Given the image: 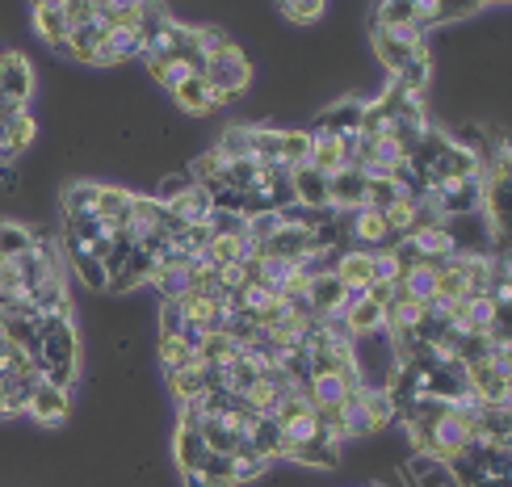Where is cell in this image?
Returning a JSON list of instances; mask_svg holds the SVG:
<instances>
[{"label": "cell", "mask_w": 512, "mask_h": 487, "mask_svg": "<svg viewBox=\"0 0 512 487\" xmlns=\"http://www.w3.org/2000/svg\"><path fill=\"white\" fill-rule=\"evenodd\" d=\"M206 84H210V93H215L223 105L227 101H236L240 93H248V84H252V63L244 59V51L240 47H231V51H223V55H215L206 63V76H202Z\"/></svg>", "instance_id": "1"}, {"label": "cell", "mask_w": 512, "mask_h": 487, "mask_svg": "<svg viewBox=\"0 0 512 487\" xmlns=\"http://www.w3.org/2000/svg\"><path fill=\"white\" fill-rule=\"evenodd\" d=\"M361 110H366V101L361 97H345L336 101L332 110L319 114L307 131L311 135H324V139H349V135H361Z\"/></svg>", "instance_id": "2"}, {"label": "cell", "mask_w": 512, "mask_h": 487, "mask_svg": "<svg viewBox=\"0 0 512 487\" xmlns=\"http://www.w3.org/2000/svg\"><path fill=\"white\" fill-rule=\"evenodd\" d=\"M361 391V374L345 370V374H311V383L303 387V399L315 408H340L345 399Z\"/></svg>", "instance_id": "3"}, {"label": "cell", "mask_w": 512, "mask_h": 487, "mask_svg": "<svg viewBox=\"0 0 512 487\" xmlns=\"http://www.w3.org/2000/svg\"><path fill=\"white\" fill-rule=\"evenodd\" d=\"M366 206V173L361 168H340V173L328 177V210L336 215V210H345V215H353V210Z\"/></svg>", "instance_id": "4"}, {"label": "cell", "mask_w": 512, "mask_h": 487, "mask_svg": "<svg viewBox=\"0 0 512 487\" xmlns=\"http://www.w3.org/2000/svg\"><path fill=\"white\" fill-rule=\"evenodd\" d=\"M0 93L17 105H30L34 97V68L26 55H0Z\"/></svg>", "instance_id": "5"}, {"label": "cell", "mask_w": 512, "mask_h": 487, "mask_svg": "<svg viewBox=\"0 0 512 487\" xmlns=\"http://www.w3.org/2000/svg\"><path fill=\"white\" fill-rule=\"evenodd\" d=\"M345 286H340L336 273H324V278H311L307 282V303H311V315L315 320H336L345 311Z\"/></svg>", "instance_id": "6"}, {"label": "cell", "mask_w": 512, "mask_h": 487, "mask_svg": "<svg viewBox=\"0 0 512 487\" xmlns=\"http://www.w3.org/2000/svg\"><path fill=\"white\" fill-rule=\"evenodd\" d=\"M290 189H294V202L307 206V210H328V177L315 173L311 164L294 168L290 173Z\"/></svg>", "instance_id": "7"}, {"label": "cell", "mask_w": 512, "mask_h": 487, "mask_svg": "<svg viewBox=\"0 0 512 487\" xmlns=\"http://www.w3.org/2000/svg\"><path fill=\"white\" fill-rule=\"evenodd\" d=\"M26 303H30L34 315H72V299H68V286H63V273H51L38 290H30Z\"/></svg>", "instance_id": "8"}, {"label": "cell", "mask_w": 512, "mask_h": 487, "mask_svg": "<svg viewBox=\"0 0 512 487\" xmlns=\"http://www.w3.org/2000/svg\"><path fill=\"white\" fill-rule=\"evenodd\" d=\"M307 248H315L311 231H303V227H282L273 240L261 244V257H265V261H298Z\"/></svg>", "instance_id": "9"}, {"label": "cell", "mask_w": 512, "mask_h": 487, "mask_svg": "<svg viewBox=\"0 0 512 487\" xmlns=\"http://www.w3.org/2000/svg\"><path fill=\"white\" fill-rule=\"evenodd\" d=\"M336 278L345 290L353 294H366L370 290V252L366 248H345L336 261Z\"/></svg>", "instance_id": "10"}, {"label": "cell", "mask_w": 512, "mask_h": 487, "mask_svg": "<svg viewBox=\"0 0 512 487\" xmlns=\"http://www.w3.org/2000/svg\"><path fill=\"white\" fill-rule=\"evenodd\" d=\"M168 210V219L173 223H181V227H194V223H206V215H210V194L206 189H185V194L177 198V202H168L164 206Z\"/></svg>", "instance_id": "11"}, {"label": "cell", "mask_w": 512, "mask_h": 487, "mask_svg": "<svg viewBox=\"0 0 512 487\" xmlns=\"http://www.w3.org/2000/svg\"><path fill=\"white\" fill-rule=\"evenodd\" d=\"M173 101L181 105L185 114H210V110H219V105H223L215 93H210V84L202 76H189L181 89H173Z\"/></svg>", "instance_id": "12"}, {"label": "cell", "mask_w": 512, "mask_h": 487, "mask_svg": "<svg viewBox=\"0 0 512 487\" xmlns=\"http://www.w3.org/2000/svg\"><path fill=\"white\" fill-rule=\"evenodd\" d=\"M429 80H433V51H416V55L395 72L399 89H403V93H416V97H424Z\"/></svg>", "instance_id": "13"}, {"label": "cell", "mask_w": 512, "mask_h": 487, "mask_svg": "<svg viewBox=\"0 0 512 487\" xmlns=\"http://www.w3.org/2000/svg\"><path fill=\"white\" fill-rule=\"evenodd\" d=\"M30 416L42 420V425H55V420L68 416V391H59L51 383H38L34 399H30Z\"/></svg>", "instance_id": "14"}, {"label": "cell", "mask_w": 512, "mask_h": 487, "mask_svg": "<svg viewBox=\"0 0 512 487\" xmlns=\"http://www.w3.org/2000/svg\"><path fill=\"white\" fill-rule=\"evenodd\" d=\"M34 26L38 38L47 42L51 51H59L68 42V17H63V5H34Z\"/></svg>", "instance_id": "15"}, {"label": "cell", "mask_w": 512, "mask_h": 487, "mask_svg": "<svg viewBox=\"0 0 512 487\" xmlns=\"http://www.w3.org/2000/svg\"><path fill=\"white\" fill-rule=\"evenodd\" d=\"M286 458L307 462V467H336V462H340V446H336V441H332L324 429H319L315 441H307V446H294Z\"/></svg>", "instance_id": "16"}, {"label": "cell", "mask_w": 512, "mask_h": 487, "mask_svg": "<svg viewBox=\"0 0 512 487\" xmlns=\"http://www.w3.org/2000/svg\"><path fill=\"white\" fill-rule=\"evenodd\" d=\"M248 446L261 454V458H282V425H277L273 416H256V425L248 433Z\"/></svg>", "instance_id": "17"}, {"label": "cell", "mask_w": 512, "mask_h": 487, "mask_svg": "<svg viewBox=\"0 0 512 487\" xmlns=\"http://www.w3.org/2000/svg\"><path fill=\"white\" fill-rule=\"evenodd\" d=\"M206 441L198 429H177V441H173V458L181 471H202V458H206Z\"/></svg>", "instance_id": "18"}, {"label": "cell", "mask_w": 512, "mask_h": 487, "mask_svg": "<svg viewBox=\"0 0 512 487\" xmlns=\"http://www.w3.org/2000/svg\"><path fill=\"white\" fill-rule=\"evenodd\" d=\"M97 215V181H76L63 189V219Z\"/></svg>", "instance_id": "19"}, {"label": "cell", "mask_w": 512, "mask_h": 487, "mask_svg": "<svg viewBox=\"0 0 512 487\" xmlns=\"http://www.w3.org/2000/svg\"><path fill=\"white\" fill-rule=\"evenodd\" d=\"M198 433H202L210 454H236V446H240V437H236V429L227 425V416H206Z\"/></svg>", "instance_id": "20"}, {"label": "cell", "mask_w": 512, "mask_h": 487, "mask_svg": "<svg viewBox=\"0 0 512 487\" xmlns=\"http://www.w3.org/2000/svg\"><path fill=\"white\" fill-rule=\"evenodd\" d=\"M361 404H366V416H370L374 433L387 429L391 420H395V399H391L387 387H361Z\"/></svg>", "instance_id": "21"}, {"label": "cell", "mask_w": 512, "mask_h": 487, "mask_svg": "<svg viewBox=\"0 0 512 487\" xmlns=\"http://www.w3.org/2000/svg\"><path fill=\"white\" fill-rule=\"evenodd\" d=\"M252 160L282 164V126H252Z\"/></svg>", "instance_id": "22"}, {"label": "cell", "mask_w": 512, "mask_h": 487, "mask_svg": "<svg viewBox=\"0 0 512 487\" xmlns=\"http://www.w3.org/2000/svg\"><path fill=\"white\" fill-rule=\"evenodd\" d=\"M307 164L315 168V173H324V177L340 173V168H345V160H340V139L311 135V156H307Z\"/></svg>", "instance_id": "23"}, {"label": "cell", "mask_w": 512, "mask_h": 487, "mask_svg": "<svg viewBox=\"0 0 512 487\" xmlns=\"http://www.w3.org/2000/svg\"><path fill=\"white\" fill-rule=\"evenodd\" d=\"M38 240L34 227H21V223H0V261H13L21 252H30Z\"/></svg>", "instance_id": "24"}, {"label": "cell", "mask_w": 512, "mask_h": 487, "mask_svg": "<svg viewBox=\"0 0 512 487\" xmlns=\"http://www.w3.org/2000/svg\"><path fill=\"white\" fill-rule=\"evenodd\" d=\"M131 189L122 185H97V219H110V223H122L126 206H131Z\"/></svg>", "instance_id": "25"}, {"label": "cell", "mask_w": 512, "mask_h": 487, "mask_svg": "<svg viewBox=\"0 0 512 487\" xmlns=\"http://www.w3.org/2000/svg\"><path fill=\"white\" fill-rule=\"evenodd\" d=\"M374 51H378V59L387 63V72L395 76L403 63H408L416 51H429V47H403L399 38H391V34H382V30H374Z\"/></svg>", "instance_id": "26"}, {"label": "cell", "mask_w": 512, "mask_h": 487, "mask_svg": "<svg viewBox=\"0 0 512 487\" xmlns=\"http://www.w3.org/2000/svg\"><path fill=\"white\" fill-rule=\"evenodd\" d=\"M231 471H236V483H252V479H261L269 471V458H261L248 441H240L236 454H231Z\"/></svg>", "instance_id": "27"}, {"label": "cell", "mask_w": 512, "mask_h": 487, "mask_svg": "<svg viewBox=\"0 0 512 487\" xmlns=\"http://www.w3.org/2000/svg\"><path fill=\"white\" fill-rule=\"evenodd\" d=\"M72 257V269H76V278L89 286L93 294H101V290H110V278H105V265L93 257V252H68Z\"/></svg>", "instance_id": "28"}, {"label": "cell", "mask_w": 512, "mask_h": 487, "mask_svg": "<svg viewBox=\"0 0 512 487\" xmlns=\"http://www.w3.org/2000/svg\"><path fill=\"white\" fill-rule=\"evenodd\" d=\"M215 152L231 164V160H252V126H227Z\"/></svg>", "instance_id": "29"}, {"label": "cell", "mask_w": 512, "mask_h": 487, "mask_svg": "<svg viewBox=\"0 0 512 487\" xmlns=\"http://www.w3.org/2000/svg\"><path fill=\"white\" fill-rule=\"evenodd\" d=\"M307 156H311V131L307 126H298V131H282V164L290 168H303L307 164Z\"/></svg>", "instance_id": "30"}, {"label": "cell", "mask_w": 512, "mask_h": 487, "mask_svg": "<svg viewBox=\"0 0 512 487\" xmlns=\"http://www.w3.org/2000/svg\"><path fill=\"white\" fill-rule=\"evenodd\" d=\"M147 72L156 76V84H160L164 93L181 89V84H185L189 76H194V72H189V63H185V59H160V63H147Z\"/></svg>", "instance_id": "31"}, {"label": "cell", "mask_w": 512, "mask_h": 487, "mask_svg": "<svg viewBox=\"0 0 512 487\" xmlns=\"http://www.w3.org/2000/svg\"><path fill=\"white\" fill-rule=\"evenodd\" d=\"M160 362L168 374H177V370H189V366H198L194 362V349H189L181 336H160Z\"/></svg>", "instance_id": "32"}, {"label": "cell", "mask_w": 512, "mask_h": 487, "mask_svg": "<svg viewBox=\"0 0 512 487\" xmlns=\"http://www.w3.org/2000/svg\"><path fill=\"white\" fill-rule=\"evenodd\" d=\"M412 479H416V487H445L450 483V471H445V462H437L429 454H416L412 458Z\"/></svg>", "instance_id": "33"}, {"label": "cell", "mask_w": 512, "mask_h": 487, "mask_svg": "<svg viewBox=\"0 0 512 487\" xmlns=\"http://www.w3.org/2000/svg\"><path fill=\"white\" fill-rule=\"evenodd\" d=\"M202 479H206L210 487H236L231 454H206V458H202Z\"/></svg>", "instance_id": "34"}, {"label": "cell", "mask_w": 512, "mask_h": 487, "mask_svg": "<svg viewBox=\"0 0 512 487\" xmlns=\"http://www.w3.org/2000/svg\"><path fill=\"white\" fill-rule=\"evenodd\" d=\"M194 42H198V55H206V59H215V55L236 47V42H231L219 26H194Z\"/></svg>", "instance_id": "35"}, {"label": "cell", "mask_w": 512, "mask_h": 487, "mask_svg": "<svg viewBox=\"0 0 512 487\" xmlns=\"http://www.w3.org/2000/svg\"><path fill=\"white\" fill-rule=\"evenodd\" d=\"M399 261L391 252H370V286H395L399 282Z\"/></svg>", "instance_id": "36"}, {"label": "cell", "mask_w": 512, "mask_h": 487, "mask_svg": "<svg viewBox=\"0 0 512 487\" xmlns=\"http://www.w3.org/2000/svg\"><path fill=\"white\" fill-rule=\"evenodd\" d=\"M277 231H282V215H277V210H261V215H252V219H248V236H252L256 244L273 240Z\"/></svg>", "instance_id": "37"}, {"label": "cell", "mask_w": 512, "mask_h": 487, "mask_svg": "<svg viewBox=\"0 0 512 487\" xmlns=\"http://www.w3.org/2000/svg\"><path fill=\"white\" fill-rule=\"evenodd\" d=\"M185 189H194V181H189V173H173V177H160V185H156V202L160 206H168V202H177Z\"/></svg>", "instance_id": "38"}, {"label": "cell", "mask_w": 512, "mask_h": 487, "mask_svg": "<svg viewBox=\"0 0 512 487\" xmlns=\"http://www.w3.org/2000/svg\"><path fill=\"white\" fill-rule=\"evenodd\" d=\"M181 328H185L181 303H160V336H177Z\"/></svg>", "instance_id": "39"}, {"label": "cell", "mask_w": 512, "mask_h": 487, "mask_svg": "<svg viewBox=\"0 0 512 487\" xmlns=\"http://www.w3.org/2000/svg\"><path fill=\"white\" fill-rule=\"evenodd\" d=\"M0 294H5V299H26V290H21V278H17L13 261H0Z\"/></svg>", "instance_id": "40"}, {"label": "cell", "mask_w": 512, "mask_h": 487, "mask_svg": "<svg viewBox=\"0 0 512 487\" xmlns=\"http://www.w3.org/2000/svg\"><path fill=\"white\" fill-rule=\"evenodd\" d=\"M282 13L290 21H319V17L328 13V5H319V0H311V5H282Z\"/></svg>", "instance_id": "41"}, {"label": "cell", "mask_w": 512, "mask_h": 487, "mask_svg": "<svg viewBox=\"0 0 512 487\" xmlns=\"http://www.w3.org/2000/svg\"><path fill=\"white\" fill-rule=\"evenodd\" d=\"M181 479H185V487H210V483L202 479V471H181Z\"/></svg>", "instance_id": "42"}, {"label": "cell", "mask_w": 512, "mask_h": 487, "mask_svg": "<svg viewBox=\"0 0 512 487\" xmlns=\"http://www.w3.org/2000/svg\"><path fill=\"white\" fill-rule=\"evenodd\" d=\"M5 399H9V383L0 378V416H5Z\"/></svg>", "instance_id": "43"}, {"label": "cell", "mask_w": 512, "mask_h": 487, "mask_svg": "<svg viewBox=\"0 0 512 487\" xmlns=\"http://www.w3.org/2000/svg\"><path fill=\"white\" fill-rule=\"evenodd\" d=\"M475 487H508V479H479Z\"/></svg>", "instance_id": "44"}]
</instances>
